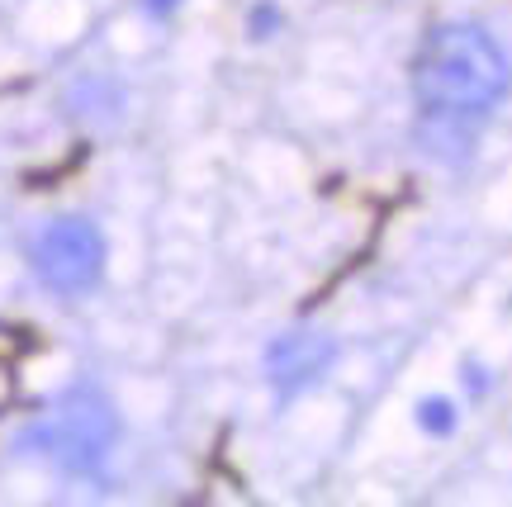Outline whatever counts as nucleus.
I'll list each match as a JSON object with an SVG mask.
<instances>
[{"label": "nucleus", "mask_w": 512, "mask_h": 507, "mask_svg": "<svg viewBox=\"0 0 512 507\" xmlns=\"http://www.w3.org/2000/svg\"><path fill=\"white\" fill-rule=\"evenodd\" d=\"M171 5H181V0H147V10H152V15H166Z\"/></svg>", "instance_id": "obj_6"}, {"label": "nucleus", "mask_w": 512, "mask_h": 507, "mask_svg": "<svg viewBox=\"0 0 512 507\" xmlns=\"http://www.w3.org/2000/svg\"><path fill=\"white\" fill-rule=\"evenodd\" d=\"M418 422L427 427V432H451V427H456V408H451L446 399H427Z\"/></svg>", "instance_id": "obj_5"}, {"label": "nucleus", "mask_w": 512, "mask_h": 507, "mask_svg": "<svg viewBox=\"0 0 512 507\" xmlns=\"http://www.w3.org/2000/svg\"><path fill=\"white\" fill-rule=\"evenodd\" d=\"M512 91V62L479 24H437L413 57V95L432 143H470Z\"/></svg>", "instance_id": "obj_1"}, {"label": "nucleus", "mask_w": 512, "mask_h": 507, "mask_svg": "<svg viewBox=\"0 0 512 507\" xmlns=\"http://www.w3.org/2000/svg\"><path fill=\"white\" fill-rule=\"evenodd\" d=\"M34 271L53 294H86L105 271V237L86 218H57L34 237Z\"/></svg>", "instance_id": "obj_3"}, {"label": "nucleus", "mask_w": 512, "mask_h": 507, "mask_svg": "<svg viewBox=\"0 0 512 507\" xmlns=\"http://www.w3.org/2000/svg\"><path fill=\"white\" fill-rule=\"evenodd\" d=\"M332 361V342L313 337V332H294V337H280L271 346V380L280 389L299 394L304 384H313Z\"/></svg>", "instance_id": "obj_4"}, {"label": "nucleus", "mask_w": 512, "mask_h": 507, "mask_svg": "<svg viewBox=\"0 0 512 507\" xmlns=\"http://www.w3.org/2000/svg\"><path fill=\"white\" fill-rule=\"evenodd\" d=\"M114 441H119V417L110 399L95 389H67L53 408L29 422L24 432V451L53 460L67 474H95L110 460Z\"/></svg>", "instance_id": "obj_2"}]
</instances>
